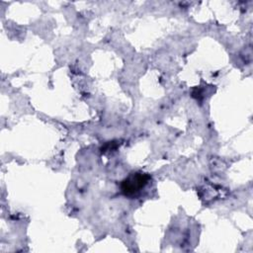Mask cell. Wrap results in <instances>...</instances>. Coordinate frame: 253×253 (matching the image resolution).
I'll return each mask as SVG.
<instances>
[{
  "label": "cell",
  "mask_w": 253,
  "mask_h": 253,
  "mask_svg": "<svg viewBox=\"0 0 253 253\" xmlns=\"http://www.w3.org/2000/svg\"><path fill=\"white\" fill-rule=\"evenodd\" d=\"M150 176L147 173L135 171L131 172L121 183V191L126 197H135L149 183Z\"/></svg>",
  "instance_id": "1"
}]
</instances>
